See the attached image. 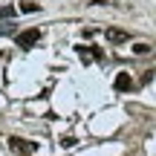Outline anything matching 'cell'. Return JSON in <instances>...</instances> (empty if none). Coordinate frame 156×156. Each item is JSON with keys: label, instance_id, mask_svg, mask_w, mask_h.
<instances>
[{"label": "cell", "instance_id": "obj_8", "mask_svg": "<svg viewBox=\"0 0 156 156\" xmlns=\"http://www.w3.org/2000/svg\"><path fill=\"white\" fill-rule=\"evenodd\" d=\"M0 17H15V6H3V9H0Z\"/></svg>", "mask_w": 156, "mask_h": 156}, {"label": "cell", "instance_id": "obj_3", "mask_svg": "<svg viewBox=\"0 0 156 156\" xmlns=\"http://www.w3.org/2000/svg\"><path fill=\"white\" fill-rule=\"evenodd\" d=\"M113 87H116L119 93H130V90H133V75L130 73H119L116 81H113Z\"/></svg>", "mask_w": 156, "mask_h": 156}, {"label": "cell", "instance_id": "obj_2", "mask_svg": "<svg viewBox=\"0 0 156 156\" xmlns=\"http://www.w3.org/2000/svg\"><path fill=\"white\" fill-rule=\"evenodd\" d=\"M15 41H17L20 49H32V46L41 41V29H35V26H32V29H23V32L15 35Z\"/></svg>", "mask_w": 156, "mask_h": 156}, {"label": "cell", "instance_id": "obj_9", "mask_svg": "<svg viewBox=\"0 0 156 156\" xmlns=\"http://www.w3.org/2000/svg\"><path fill=\"white\" fill-rule=\"evenodd\" d=\"M73 145H75L73 136H64V139H61V147H73Z\"/></svg>", "mask_w": 156, "mask_h": 156}, {"label": "cell", "instance_id": "obj_4", "mask_svg": "<svg viewBox=\"0 0 156 156\" xmlns=\"http://www.w3.org/2000/svg\"><path fill=\"white\" fill-rule=\"evenodd\" d=\"M75 49H78V55H81L84 64H90V61H95V58H101V49H98V46H75Z\"/></svg>", "mask_w": 156, "mask_h": 156}, {"label": "cell", "instance_id": "obj_1", "mask_svg": "<svg viewBox=\"0 0 156 156\" xmlns=\"http://www.w3.org/2000/svg\"><path fill=\"white\" fill-rule=\"evenodd\" d=\"M9 147L20 156H32L38 151V142H29V139H20V136H9Z\"/></svg>", "mask_w": 156, "mask_h": 156}, {"label": "cell", "instance_id": "obj_6", "mask_svg": "<svg viewBox=\"0 0 156 156\" xmlns=\"http://www.w3.org/2000/svg\"><path fill=\"white\" fill-rule=\"evenodd\" d=\"M38 9H41V6L32 3V0H23V3H20V12H26V15H35Z\"/></svg>", "mask_w": 156, "mask_h": 156}, {"label": "cell", "instance_id": "obj_5", "mask_svg": "<svg viewBox=\"0 0 156 156\" xmlns=\"http://www.w3.org/2000/svg\"><path fill=\"white\" fill-rule=\"evenodd\" d=\"M107 41L110 44H124V41H130V35L124 29H107Z\"/></svg>", "mask_w": 156, "mask_h": 156}, {"label": "cell", "instance_id": "obj_7", "mask_svg": "<svg viewBox=\"0 0 156 156\" xmlns=\"http://www.w3.org/2000/svg\"><path fill=\"white\" fill-rule=\"evenodd\" d=\"M133 52H136V55H147L151 46H147V44H133Z\"/></svg>", "mask_w": 156, "mask_h": 156}]
</instances>
